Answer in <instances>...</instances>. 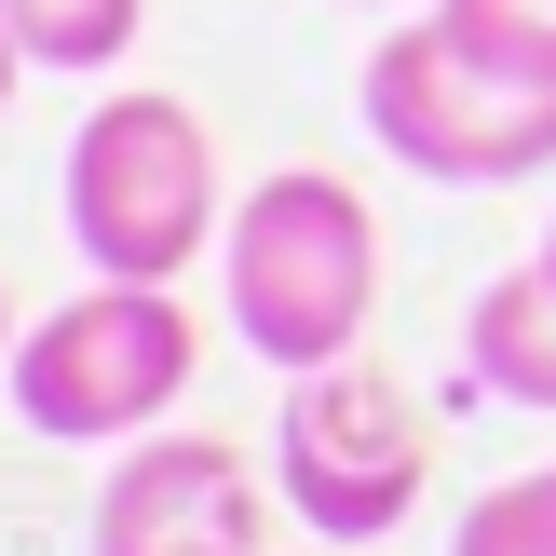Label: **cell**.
Masks as SVG:
<instances>
[{
  "instance_id": "9a60e30c",
  "label": "cell",
  "mask_w": 556,
  "mask_h": 556,
  "mask_svg": "<svg viewBox=\"0 0 556 556\" xmlns=\"http://www.w3.org/2000/svg\"><path fill=\"white\" fill-rule=\"evenodd\" d=\"M543 258H556V231H543Z\"/></svg>"
},
{
  "instance_id": "8992f818",
  "label": "cell",
  "mask_w": 556,
  "mask_h": 556,
  "mask_svg": "<svg viewBox=\"0 0 556 556\" xmlns=\"http://www.w3.org/2000/svg\"><path fill=\"white\" fill-rule=\"evenodd\" d=\"M271 503L217 434H136L96 489V556H258Z\"/></svg>"
},
{
  "instance_id": "7c38bea8",
  "label": "cell",
  "mask_w": 556,
  "mask_h": 556,
  "mask_svg": "<svg viewBox=\"0 0 556 556\" xmlns=\"http://www.w3.org/2000/svg\"><path fill=\"white\" fill-rule=\"evenodd\" d=\"M14 340H27V326H14V299H0V367H14Z\"/></svg>"
},
{
  "instance_id": "ba28073f",
  "label": "cell",
  "mask_w": 556,
  "mask_h": 556,
  "mask_svg": "<svg viewBox=\"0 0 556 556\" xmlns=\"http://www.w3.org/2000/svg\"><path fill=\"white\" fill-rule=\"evenodd\" d=\"M0 14H14V41L41 54V68H123L136 54V27H150V0H0Z\"/></svg>"
},
{
  "instance_id": "4fadbf2b",
  "label": "cell",
  "mask_w": 556,
  "mask_h": 556,
  "mask_svg": "<svg viewBox=\"0 0 556 556\" xmlns=\"http://www.w3.org/2000/svg\"><path fill=\"white\" fill-rule=\"evenodd\" d=\"M326 556H367V543H326Z\"/></svg>"
},
{
  "instance_id": "8fae6325",
  "label": "cell",
  "mask_w": 556,
  "mask_h": 556,
  "mask_svg": "<svg viewBox=\"0 0 556 556\" xmlns=\"http://www.w3.org/2000/svg\"><path fill=\"white\" fill-rule=\"evenodd\" d=\"M27 68H41V54H27V41H14V14H0V109H14V81H27Z\"/></svg>"
},
{
  "instance_id": "6da1fadb",
  "label": "cell",
  "mask_w": 556,
  "mask_h": 556,
  "mask_svg": "<svg viewBox=\"0 0 556 556\" xmlns=\"http://www.w3.org/2000/svg\"><path fill=\"white\" fill-rule=\"evenodd\" d=\"M217 299H231V340L258 353V367H340L353 340H367L380 313V217L353 177H326V163H286V177H258L231 204V231H217Z\"/></svg>"
},
{
  "instance_id": "5bb4252c",
  "label": "cell",
  "mask_w": 556,
  "mask_h": 556,
  "mask_svg": "<svg viewBox=\"0 0 556 556\" xmlns=\"http://www.w3.org/2000/svg\"><path fill=\"white\" fill-rule=\"evenodd\" d=\"M353 14H380V0H353Z\"/></svg>"
},
{
  "instance_id": "9c48e42d",
  "label": "cell",
  "mask_w": 556,
  "mask_h": 556,
  "mask_svg": "<svg viewBox=\"0 0 556 556\" xmlns=\"http://www.w3.org/2000/svg\"><path fill=\"white\" fill-rule=\"evenodd\" d=\"M448 556H556V462H543V476L476 489V503H462V530H448Z\"/></svg>"
},
{
  "instance_id": "52a82bcc",
  "label": "cell",
  "mask_w": 556,
  "mask_h": 556,
  "mask_svg": "<svg viewBox=\"0 0 556 556\" xmlns=\"http://www.w3.org/2000/svg\"><path fill=\"white\" fill-rule=\"evenodd\" d=\"M462 353H476V380L503 407H556V258H516L476 286V326H462Z\"/></svg>"
},
{
  "instance_id": "3957f363",
  "label": "cell",
  "mask_w": 556,
  "mask_h": 556,
  "mask_svg": "<svg viewBox=\"0 0 556 556\" xmlns=\"http://www.w3.org/2000/svg\"><path fill=\"white\" fill-rule=\"evenodd\" d=\"M68 244L96 271H136V286H177L231 217H217V136L190 96H96L68 136Z\"/></svg>"
},
{
  "instance_id": "277c9868",
  "label": "cell",
  "mask_w": 556,
  "mask_h": 556,
  "mask_svg": "<svg viewBox=\"0 0 556 556\" xmlns=\"http://www.w3.org/2000/svg\"><path fill=\"white\" fill-rule=\"evenodd\" d=\"M353 96H367V136L407 163V177H434V190H516V177L556 163V81L489 68V54L448 41L434 14L394 27Z\"/></svg>"
},
{
  "instance_id": "5b68a950",
  "label": "cell",
  "mask_w": 556,
  "mask_h": 556,
  "mask_svg": "<svg viewBox=\"0 0 556 556\" xmlns=\"http://www.w3.org/2000/svg\"><path fill=\"white\" fill-rule=\"evenodd\" d=\"M271 462H286V503L313 543H380L421 516V476H434V434L407 407L394 367L340 353V367H299L286 380V421H271Z\"/></svg>"
},
{
  "instance_id": "7a4b0ae2",
  "label": "cell",
  "mask_w": 556,
  "mask_h": 556,
  "mask_svg": "<svg viewBox=\"0 0 556 556\" xmlns=\"http://www.w3.org/2000/svg\"><path fill=\"white\" fill-rule=\"evenodd\" d=\"M204 367V326L177 313V286H136V271H96L68 313H41L14 340V421L54 434V448H136L163 434V407Z\"/></svg>"
},
{
  "instance_id": "30bf717a",
  "label": "cell",
  "mask_w": 556,
  "mask_h": 556,
  "mask_svg": "<svg viewBox=\"0 0 556 556\" xmlns=\"http://www.w3.org/2000/svg\"><path fill=\"white\" fill-rule=\"evenodd\" d=\"M434 27H448V41H476L489 68L556 81V0H434Z\"/></svg>"
}]
</instances>
